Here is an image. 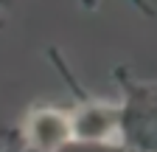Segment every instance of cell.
Returning <instances> with one entry per match:
<instances>
[{
  "label": "cell",
  "mask_w": 157,
  "mask_h": 152,
  "mask_svg": "<svg viewBox=\"0 0 157 152\" xmlns=\"http://www.w3.org/2000/svg\"><path fill=\"white\" fill-rule=\"evenodd\" d=\"M112 76L124 102L118 107V144L126 152H157V85L132 68L115 65Z\"/></svg>",
  "instance_id": "1"
},
{
  "label": "cell",
  "mask_w": 157,
  "mask_h": 152,
  "mask_svg": "<svg viewBox=\"0 0 157 152\" xmlns=\"http://www.w3.org/2000/svg\"><path fill=\"white\" fill-rule=\"evenodd\" d=\"M48 59L53 62V68L62 76V82L70 87L73 99H76L73 107L67 110L73 138H78V141H118V107L95 99L93 93H87V87L78 82V76L67 68L65 56L56 48L48 51Z\"/></svg>",
  "instance_id": "2"
},
{
  "label": "cell",
  "mask_w": 157,
  "mask_h": 152,
  "mask_svg": "<svg viewBox=\"0 0 157 152\" xmlns=\"http://www.w3.org/2000/svg\"><path fill=\"white\" fill-rule=\"evenodd\" d=\"M17 138L25 149L34 152H56L59 146H65L73 138L70 127V113L53 104H36L28 110V116L23 118L17 130Z\"/></svg>",
  "instance_id": "3"
},
{
  "label": "cell",
  "mask_w": 157,
  "mask_h": 152,
  "mask_svg": "<svg viewBox=\"0 0 157 152\" xmlns=\"http://www.w3.org/2000/svg\"><path fill=\"white\" fill-rule=\"evenodd\" d=\"M56 152H126V149L118 141H78V138H70Z\"/></svg>",
  "instance_id": "4"
},
{
  "label": "cell",
  "mask_w": 157,
  "mask_h": 152,
  "mask_svg": "<svg viewBox=\"0 0 157 152\" xmlns=\"http://www.w3.org/2000/svg\"><path fill=\"white\" fill-rule=\"evenodd\" d=\"M6 3H9V0H0V9H3V6H6ZM0 26H3V20H0Z\"/></svg>",
  "instance_id": "5"
}]
</instances>
